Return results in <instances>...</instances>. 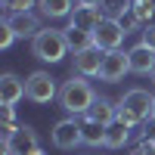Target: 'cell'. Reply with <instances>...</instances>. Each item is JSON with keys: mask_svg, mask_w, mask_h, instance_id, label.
Returning <instances> with one entry per match:
<instances>
[{"mask_svg": "<svg viewBox=\"0 0 155 155\" xmlns=\"http://www.w3.org/2000/svg\"><path fill=\"white\" fill-rule=\"evenodd\" d=\"M96 102V90L84 74H71L65 84L59 87V106L65 109L71 118H81L90 112V106Z\"/></svg>", "mask_w": 155, "mask_h": 155, "instance_id": "obj_1", "label": "cell"}, {"mask_svg": "<svg viewBox=\"0 0 155 155\" xmlns=\"http://www.w3.org/2000/svg\"><path fill=\"white\" fill-rule=\"evenodd\" d=\"M152 102H155V93L143 87H134L118 99V121L127 124V127H137L152 118Z\"/></svg>", "mask_w": 155, "mask_h": 155, "instance_id": "obj_2", "label": "cell"}, {"mask_svg": "<svg viewBox=\"0 0 155 155\" xmlns=\"http://www.w3.org/2000/svg\"><path fill=\"white\" fill-rule=\"evenodd\" d=\"M31 53L47 62V65H56L68 56V41H65V31L62 28H44L41 34L31 41Z\"/></svg>", "mask_w": 155, "mask_h": 155, "instance_id": "obj_3", "label": "cell"}, {"mask_svg": "<svg viewBox=\"0 0 155 155\" xmlns=\"http://www.w3.org/2000/svg\"><path fill=\"white\" fill-rule=\"evenodd\" d=\"M25 99H31L34 106H47V102L59 99L56 78L50 71H31L28 78H25Z\"/></svg>", "mask_w": 155, "mask_h": 155, "instance_id": "obj_4", "label": "cell"}, {"mask_svg": "<svg viewBox=\"0 0 155 155\" xmlns=\"http://www.w3.org/2000/svg\"><path fill=\"white\" fill-rule=\"evenodd\" d=\"M127 37V28L121 25V19H102L93 31V47H99L102 53H112V50H121Z\"/></svg>", "mask_w": 155, "mask_h": 155, "instance_id": "obj_5", "label": "cell"}, {"mask_svg": "<svg viewBox=\"0 0 155 155\" xmlns=\"http://www.w3.org/2000/svg\"><path fill=\"white\" fill-rule=\"evenodd\" d=\"M50 140H53V146L56 149H78L84 143V137H81V121L78 118H62L53 124V130H50Z\"/></svg>", "mask_w": 155, "mask_h": 155, "instance_id": "obj_6", "label": "cell"}, {"mask_svg": "<svg viewBox=\"0 0 155 155\" xmlns=\"http://www.w3.org/2000/svg\"><path fill=\"white\" fill-rule=\"evenodd\" d=\"M127 71H130V56H127L124 50H112V53L102 56L99 81H106V84H118V81H124Z\"/></svg>", "mask_w": 155, "mask_h": 155, "instance_id": "obj_7", "label": "cell"}, {"mask_svg": "<svg viewBox=\"0 0 155 155\" xmlns=\"http://www.w3.org/2000/svg\"><path fill=\"white\" fill-rule=\"evenodd\" d=\"M102 50L99 47H87L81 53L71 56V74H84V78H99V68H102Z\"/></svg>", "mask_w": 155, "mask_h": 155, "instance_id": "obj_8", "label": "cell"}, {"mask_svg": "<svg viewBox=\"0 0 155 155\" xmlns=\"http://www.w3.org/2000/svg\"><path fill=\"white\" fill-rule=\"evenodd\" d=\"M3 22L16 31V37H31V41H34V37L44 31V28H41V16H37V12H6Z\"/></svg>", "mask_w": 155, "mask_h": 155, "instance_id": "obj_9", "label": "cell"}, {"mask_svg": "<svg viewBox=\"0 0 155 155\" xmlns=\"http://www.w3.org/2000/svg\"><path fill=\"white\" fill-rule=\"evenodd\" d=\"M102 19H106V16H102L99 6H81V3H78V6L71 9V16H68V28H78V31L93 34L96 25H99Z\"/></svg>", "mask_w": 155, "mask_h": 155, "instance_id": "obj_10", "label": "cell"}, {"mask_svg": "<svg viewBox=\"0 0 155 155\" xmlns=\"http://www.w3.org/2000/svg\"><path fill=\"white\" fill-rule=\"evenodd\" d=\"M3 143L12 149V155H31L34 149H41V140H37V130L28 124H19V130L12 134L9 140H3Z\"/></svg>", "mask_w": 155, "mask_h": 155, "instance_id": "obj_11", "label": "cell"}, {"mask_svg": "<svg viewBox=\"0 0 155 155\" xmlns=\"http://www.w3.org/2000/svg\"><path fill=\"white\" fill-rule=\"evenodd\" d=\"M127 56H130V71L134 74H152L155 68V50L149 44H134L130 50H127Z\"/></svg>", "mask_w": 155, "mask_h": 155, "instance_id": "obj_12", "label": "cell"}, {"mask_svg": "<svg viewBox=\"0 0 155 155\" xmlns=\"http://www.w3.org/2000/svg\"><path fill=\"white\" fill-rule=\"evenodd\" d=\"M19 99H25V81L19 74H12V71L0 74V102L9 106V109H16Z\"/></svg>", "mask_w": 155, "mask_h": 155, "instance_id": "obj_13", "label": "cell"}, {"mask_svg": "<svg viewBox=\"0 0 155 155\" xmlns=\"http://www.w3.org/2000/svg\"><path fill=\"white\" fill-rule=\"evenodd\" d=\"M87 118H93V121H99V124L109 127L112 121H118V102H112L109 96H96V102L87 112Z\"/></svg>", "mask_w": 155, "mask_h": 155, "instance_id": "obj_14", "label": "cell"}, {"mask_svg": "<svg viewBox=\"0 0 155 155\" xmlns=\"http://www.w3.org/2000/svg\"><path fill=\"white\" fill-rule=\"evenodd\" d=\"M78 0H37V12L44 19H68Z\"/></svg>", "mask_w": 155, "mask_h": 155, "instance_id": "obj_15", "label": "cell"}, {"mask_svg": "<svg viewBox=\"0 0 155 155\" xmlns=\"http://www.w3.org/2000/svg\"><path fill=\"white\" fill-rule=\"evenodd\" d=\"M81 137H84V146H106V124L81 115Z\"/></svg>", "mask_w": 155, "mask_h": 155, "instance_id": "obj_16", "label": "cell"}, {"mask_svg": "<svg viewBox=\"0 0 155 155\" xmlns=\"http://www.w3.org/2000/svg\"><path fill=\"white\" fill-rule=\"evenodd\" d=\"M130 130L134 127H127L121 121H112L106 127V149H124L127 143H130Z\"/></svg>", "mask_w": 155, "mask_h": 155, "instance_id": "obj_17", "label": "cell"}, {"mask_svg": "<svg viewBox=\"0 0 155 155\" xmlns=\"http://www.w3.org/2000/svg\"><path fill=\"white\" fill-rule=\"evenodd\" d=\"M99 9L106 19H124L134 9V0H99Z\"/></svg>", "mask_w": 155, "mask_h": 155, "instance_id": "obj_18", "label": "cell"}, {"mask_svg": "<svg viewBox=\"0 0 155 155\" xmlns=\"http://www.w3.org/2000/svg\"><path fill=\"white\" fill-rule=\"evenodd\" d=\"M62 31H65V41H68V50H71V53H81V50L93 47V34L78 31V28H62Z\"/></svg>", "mask_w": 155, "mask_h": 155, "instance_id": "obj_19", "label": "cell"}, {"mask_svg": "<svg viewBox=\"0 0 155 155\" xmlns=\"http://www.w3.org/2000/svg\"><path fill=\"white\" fill-rule=\"evenodd\" d=\"M134 16L140 19V25H143V28H146V25H152V19H155V9L146 3V0H134Z\"/></svg>", "mask_w": 155, "mask_h": 155, "instance_id": "obj_20", "label": "cell"}, {"mask_svg": "<svg viewBox=\"0 0 155 155\" xmlns=\"http://www.w3.org/2000/svg\"><path fill=\"white\" fill-rule=\"evenodd\" d=\"M6 12H34L37 0H0Z\"/></svg>", "mask_w": 155, "mask_h": 155, "instance_id": "obj_21", "label": "cell"}, {"mask_svg": "<svg viewBox=\"0 0 155 155\" xmlns=\"http://www.w3.org/2000/svg\"><path fill=\"white\" fill-rule=\"evenodd\" d=\"M12 41H16V31H12L6 22H0V50H9Z\"/></svg>", "mask_w": 155, "mask_h": 155, "instance_id": "obj_22", "label": "cell"}, {"mask_svg": "<svg viewBox=\"0 0 155 155\" xmlns=\"http://www.w3.org/2000/svg\"><path fill=\"white\" fill-rule=\"evenodd\" d=\"M121 25L127 28V34H130V31H143V25H140V19L134 16V12H127V16L121 19Z\"/></svg>", "mask_w": 155, "mask_h": 155, "instance_id": "obj_23", "label": "cell"}, {"mask_svg": "<svg viewBox=\"0 0 155 155\" xmlns=\"http://www.w3.org/2000/svg\"><path fill=\"white\" fill-rule=\"evenodd\" d=\"M143 140H146V143H155V118L143 121Z\"/></svg>", "mask_w": 155, "mask_h": 155, "instance_id": "obj_24", "label": "cell"}, {"mask_svg": "<svg viewBox=\"0 0 155 155\" xmlns=\"http://www.w3.org/2000/svg\"><path fill=\"white\" fill-rule=\"evenodd\" d=\"M134 155H155V143H146V140H140V146L134 149Z\"/></svg>", "mask_w": 155, "mask_h": 155, "instance_id": "obj_25", "label": "cell"}, {"mask_svg": "<svg viewBox=\"0 0 155 155\" xmlns=\"http://www.w3.org/2000/svg\"><path fill=\"white\" fill-rule=\"evenodd\" d=\"M143 44H149V47L155 50V22H152V25H146V28H143Z\"/></svg>", "mask_w": 155, "mask_h": 155, "instance_id": "obj_26", "label": "cell"}, {"mask_svg": "<svg viewBox=\"0 0 155 155\" xmlns=\"http://www.w3.org/2000/svg\"><path fill=\"white\" fill-rule=\"evenodd\" d=\"M81 6H99V0H78Z\"/></svg>", "mask_w": 155, "mask_h": 155, "instance_id": "obj_27", "label": "cell"}, {"mask_svg": "<svg viewBox=\"0 0 155 155\" xmlns=\"http://www.w3.org/2000/svg\"><path fill=\"white\" fill-rule=\"evenodd\" d=\"M31 155H47V152H44V149H34V152H31Z\"/></svg>", "mask_w": 155, "mask_h": 155, "instance_id": "obj_28", "label": "cell"}, {"mask_svg": "<svg viewBox=\"0 0 155 155\" xmlns=\"http://www.w3.org/2000/svg\"><path fill=\"white\" fill-rule=\"evenodd\" d=\"M146 3H149V6H152V9H155V0H146Z\"/></svg>", "mask_w": 155, "mask_h": 155, "instance_id": "obj_29", "label": "cell"}, {"mask_svg": "<svg viewBox=\"0 0 155 155\" xmlns=\"http://www.w3.org/2000/svg\"><path fill=\"white\" fill-rule=\"evenodd\" d=\"M149 78H152V84H155V68H152V74H149Z\"/></svg>", "mask_w": 155, "mask_h": 155, "instance_id": "obj_30", "label": "cell"}, {"mask_svg": "<svg viewBox=\"0 0 155 155\" xmlns=\"http://www.w3.org/2000/svg\"><path fill=\"white\" fill-rule=\"evenodd\" d=\"M152 118H155V102H152Z\"/></svg>", "mask_w": 155, "mask_h": 155, "instance_id": "obj_31", "label": "cell"}]
</instances>
